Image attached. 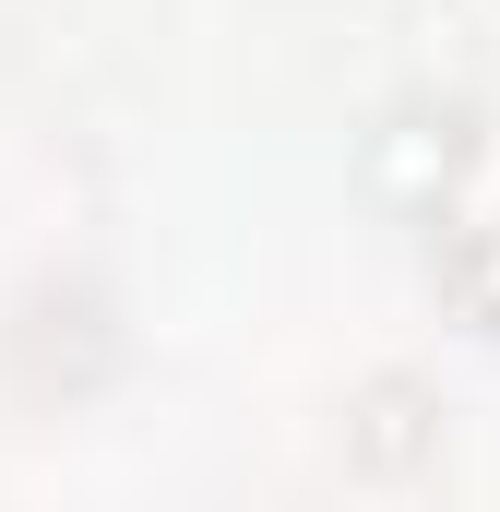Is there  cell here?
<instances>
[{
    "label": "cell",
    "instance_id": "obj_1",
    "mask_svg": "<svg viewBox=\"0 0 500 512\" xmlns=\"http://www.w3.org/2000/svg\"><path fill=\"white\" fill-rule=\"evenodd\" d=\"M477 108L465 96H393L370 120V143H358V179H370V203H393V215H441L465 179H477Z\"/></svg>",
    "mask_w": 500,
    "mask_h": 512
},
{
    "label": "cell",
    "instance_id": "obj_2",
    "mask_svg": "<svg viewBox=\"0 0 500 512\" xmlns=\"http://www.w3.org/2000/svg\"><path fill=\"white\" fill-rule=\"evenodd\" d=\"M429 453H441V393L417 370H370L346 393V465L358 477H417Z\"/></svg>",
    "mask_w": 500,
    "mask_h": 512
},
{
    "label": "cell",
    "instance_id": "obj_3",
    "mask_svg": "<svg viewBox=\"0 0 500 512\" xmlns=\"http://www.w3.org/2000/svg\"><path fill=\"white\" fill-rule=\"evenodd\" d=\"M441 286H453V310L477 334H500V215H477V227L441 239Z\"/></svg>",
    "mask_w": 500,
    "mask_h": 512
}]
</instances>
